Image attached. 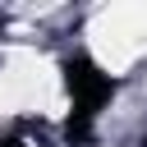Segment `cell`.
<instances>
[{"label": "cell", "instance_id": "obj_1", "mask_svg": "<svg viewBox=\"0 0 147 147\" xmlns=\"http://www.w3.org/2000/svg\"><path fill=\"white\" fill-rule=\"evenodd\" d=\"M5 147H51V142H41V138H9Z\"/></svg>", "mask_w": 147, "mask_h": 147}]
</instances>
